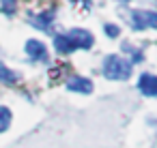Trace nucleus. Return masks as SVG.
<instances>
[{
	"instance_id": "1a4fd4ad",
	"label": "nucleus",
	"mask_w": 157,
	"mask_h": 148,
	"mask_svg": "<svg viewBox=\"0 0 157 148\" xmlns=\"http://www.w3.org/2000/svg\"><path fill=\"white\" fill-rule=\"evenodd\" d=\"M13 82H17V75L5 65H0V84H13Z\"/></svg>"
},
{
	"instance_id": "f257e3e1",
	"label": "nucleus",
	"mask_w": 157,
	"mask_h": 148,
	"mask_svg": "<svg viewBox=\"0 0 157 148\" xmlns=\"http://www.w3.org/2000/svg\"><path fill=\"white\" fill-rule=\"evenodd\" d=\"M103 75L108 80H127L131 75V62L121 56H108L103 60Z\"/></svg>"
},
{
	"instance_id": "423d86ee",
	"label": "nucleus",
	"mask_w": 157,
	"mask_h": 148,
	"mask_svg": "<svg viewBox=\"0 0 157 148\" xmlns=\"http://www.w3.org/2000/svg\"><path fill=\"white\" fill-rule=\"evenodd\" d=\"M67 88L73 90V92H84V94H88V92H93V82L86 80V77H71V80L67 82Z\"/></svg>"
},
{
	"instance_id": "39448f33",
	"label": "nucleus",
	"mask_w": 157,
	"mask_h": 148,
	"mask_svg": "<svg viewBox=\"0 0 157 148\" xmlns=\"http://www.w3.org/2000/svg\"><path fill=\"white\" fill-rule=\"evenodd\" d=\"M26 52H28V56L35 58V60H45V58H48L45 45H43L41 41H37V39H30V41L26 43Z\"/></svg>"
},
{
	"instance_id": "9b49d317",
	"label": "nucleus",
	"mask_w": 157,
	"mask_h": 148,
	"mask_svg": "<svg viewBox=\"0 0 157 148\" xmlns=\"http://www.w3.org/2000/svg\"><path fill=\"white\" fill-rule=\"evenodd\" d=\"M105 32H108V37L116 39V37H118V26H114V24H105Z\"/></svg>"
},
{
	"instance_id": "0eeeda50",
	"label": "nucleus",
	"mask_w": 157,
	"mask_h": 148,
	"mask_svg": "<svg viewBox=\"0 0 157 148\" xmlns=\"http://www.w3.org/2000/svg\"><path fill=\"white\" fill-rule=\"evenodd\" d=\"M54 47H56L60 54H71V52H73V45H71V41L67 39V35H58V37L54 39Z\"/></svg>"
},
{
	"instance_id": "20e7f679",
	"label": "nucleus",
	"mask_w": 157,
	"mask_h": 148,
	"mask_svg": "<svg viewBox=\"0 0 157 148\" xmlns=\"http://www.w3.org/2000/svg\"><path fill=\"white\" fill-rule=\"evenodd\" d=\"M138 88H140L146 97H157V75H153V73H142V75H140V82H138Z\"/></svg>"
},
{
	"instance_id": "6e6552de",
	"label": "nucleus",
	"mask_w": 157,
	"mask_h": 148,
	"mask_svg": "<svg viewBox=\"0 0 157 148\" xmlns=\"http://www.w3.org/2000/svg\"><path fill=\"white\" fill-rule=\"evenodd\" d=\"M11 109L5 107V105H0V133H5L9 127H11Z\"/></svg>"
},
{
	"instance_id": "9d476101",
	"label": "nucleus",
	"mask_w": 157,
	"mask_h": 148,
	"mask_svg": "<svg viewBox=\"0 0 157 148\" xmlns=\"http://www.w3.org/2000/svg\"><path fill=\"white\" fill-rule=\"evenodd\" d=\"M15 2H17V0H2V11H5V13H13Z\"/></svg>"
},
{
	"instance_id": "f03ea898",
	"label": "nucleus",
	"mask_w": 157,
	"mask_h": 148,
	"mask_svg": "<svg viewBox=\"0 0 157 148\" xmlns=\"http://www.w3.org/2000/svg\"><path fill=\"white\" fill-rule=\"evenodd\" d=\"M131 24L133 28H157V13L153 11H133L131 13Z\"/></svg>"
},
{
	"instance_id": "7ed1b4c3",
	"label": "nucleus",
	"mask_w": 157,
	"mask_h": 148,
	"mask_svg": "<svg viewBox=\"0 0 157 148\" xmlns=\"http://www.w3.org/2000/svg\"><path fill=\"white\" fill-rule=\"evenodd\" d=\"M67 39L71 41L73 50H78V47L88 50V47H93V35L86 32V30H82V28H73L71 32H67Z\"/></svg>"
}]
</instances>
